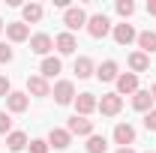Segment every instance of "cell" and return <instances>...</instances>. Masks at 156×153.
<instances>
[{"mask_svg": "<svg viewBox=\"0 0 156 153\" xmlns=\"http://www.w3.org/2000/svg\"><path fill=\"white\" fill-rule=\"evenodd\" d=\"M111 27H114L111 18H108L105 12H96V15H90V18H87V27H84V30H87L93 39H105L108 33H111Z\"/></svg>", "mask_w": 156, "mask_h": 153, "instance_id": "cell-1", "label": "cell"}, {"mask_svg": "<svg viewBox=\"0 0 156 153\" xmlns=\"http://www.w3.org/2000/svg\"><path fill=\"white\" fill-rule=\"evenodd\" d=\"M51 96H54V102H57V105H72L78 93H75V84H72L69 78H60L57 84L51 87Z\"/></svg>", "mask_w": 156, "mask_h": 153, "instance_id": "cell-2", "label": "cell"}, {"mask_svg": "<svg viewBox=\"0 0 156 153\" xmlns=\"http://www.w3.org/2000/svg\"><path fill=\"white\" fill-rule=\"evenodd\" d=\"M66 129H69V135L72 138H90L93 135V120L90 117H81V114H72L69 120H66Z\"/></svg>", "mask_w": 156, "mask_h": 153, "instance_id": "cell-3", "label": "cell"}, {"mask_svg": "<svg viewBox=\"0 0 156 153\" xmlns=\"http://www.w3.org/2000/svg\"><path fill=\"white\" fill-rule=\"evenodd\" d=\"M87 12L81 9V6H69L66 12H63V24H66V30L69 33H75V30H81V27H87Z\"/></svg>", "mask_w": 156, "mask_h": 153, "instance_id": "cell-4", "label": "cell"}, {"mask_svg": "<svg viewBox=\"0 0 156 153\" xmlns=\"http://www.w3.org/2000/svg\"><path fill=\"white\" fill-rule=\"evenodd\" d=\"M96 111H102V117H117L120 111H123V96L105 93L102 99H99V108H96Z\"/></svg>", "mask_w": 156, "mask_h": 153, "instance_id": "cell-5", "label": "cell"}, {"mask_svg": "<svg viewBox=\"0 0 156 153\" xmlns=\"http://www.w3.org/2000/svg\"><path fill=\"white\" fill-rule=\"evenodd\" d=\"M27 105H30V96L24 93V90H12V93L6 96V111L9 114H24Z\"/></svg>", "mask_w": 156, "mask_h": 153, "instance_id": "cell-6", "label": "cell"}, {"mask_svg": "<svg viewBox=\"0 0 156 153\" xmlns=\"http://www.w3.org/2000/svg\"><path fill=\"white\" fill-rule=\"evenodd\" d=\"M111 138H114V144H120V147H132L135 144V126L132 123H117Z\"/></svg>", "mask_w": 156, "mask_h": 153, "instance_id": "cell-7", "label": "cell"}, {"mask_svg": "<svg viewBox=\"0 0 156 153\" xmlns=\"http://www.w3.org/2000/svg\"><path fill=\"white\" fill-rule=\"evenodd\" d=\"M72 105H75V114H81V117H90V114H93V111L99 108V99H96L93 93H78Z\"/></svg>", "mask_w": 156, "mask_h": 153, "instance_id": "cell-8", "label": "cell"}, {"mask_svg": "<svg viewBox=\"0 0 156 153\" xmlns=\"http://www.w3.org/2000/svg\"><path fill=\"white\" fill-rule=\"evenodd\" d=\"M114 84H117V90H114L117 96H132L138 90V75L135 72H120Z\"/></svg>", "mask_w": 156, "mask_h": 153, "instance_id": "cell-9", "label": "cell"}, {"mask_svg": "<svg viewBox=\"0 0 156 153\" xmlns=\"http://www.w3.org/2000/svg\"><path fill=\"white\" fill-rule=\"evenodd\" d=\"M72 144V135L66 126H54L51 132H48V147H54V150H66Z\"/></svg>", "mask_w": 156, "mask_h": 153, "instance_id": "cell-10", "label": "cell"}, {"mask_svg": "<svg viewBox=\"0 0 156 153\" xmlns=\"http://www.w3.org/2000/svg\"><path fill=\"white\" fill-rule=\"evenodd\" d=\"M111 36H114L117 45H132V42L138 39V33H135V27H132V24H126V21H123V24H114V27H111Z\"/></svg>", "mask_w": 156, "mask_h": 153, "instance_id": "cell-11", "label": "cell"}, {"mask_svg": "<svg viewBox=\"0 0 156 153\" xmlns=\"http://www.w3.org/2000/svg\"><path fill=\"white\" fill-rule=\"evenodd\" d=\"M27 96L45 99V96H51V84H48L42 75H30V78H27Z\"/></svg>", "mask_w": 156, "mask_h": 153, "instance_id": "cell-12", "label": "cell"}, {"mask_svg": "<svg viewBox=\"0 0 156 153\" xmlns=\"http://www.w3.org/2000/svg\"><path fill=\"white\" fill-rule=\"evenodd\" d=\"M54 48V39L48 36V33H33L30 36V51L39 54V57H48V51Z\"/></svg>", "mask_w": 156, "mask_h": 153, "instance_id": "cell-13", "label": "cell"}, {"mask_svg": "<svg viewBox=\"0 0 156 153\" xmlns=\"http://www.w3.org/2000/svg\"><path fill=\"white\" fill-rule=\"evenodd\" d=\"M54 48H57V54H75V48H78L75 33H69V30L57 33V36H54Z\"/></svg>", "mask_w": 156, "mask_h": 153, "instance_id": "cell-14", "label": "cell"}, {"mask_svg": "<svg viewBox=\"0 0 156 153\" xmlns=\"http://www.w3.org/2000/svg\"><path fill=\"white\" fill-rule=\"evenodd\" d=\"M60 72H63V60H60V57H51V54L42 57V63H39V75L45 78V81H48V78H57Z\"/></svg>", "mask_w": 156, "mask_h": 153, "instance_id": "cell-15", "label": "cell"}, {"mask_svg": "<svg viewBox=\"0 0 156 153\" xmlns=\"http://www.w3.org/2000/svg\"><path fill=\"white\" fill-rule=\"evenodd\" d=\"M6 39L9 42H27L30 39V27L24 21H9L6 24Z\"/></svg>", "mask_w": 156, "mask_h": 153, "instance_id": "cell-16", "label": "cell"}, {"mask_svg": "<svg viewBox=\"0 0 156 153\" xmlns=\"http://www.w3.org/2000/svg\"><path fill=\"white\" fill-rule=\"evenodd\" d=\"M117 75H120V66H117V60H102L96 66V78L99 81H117Z\"/></svg>", "mask_w": 156, "mask_h": 153, "instance_id": "cell-17", "label": "cell"}, {"mask_svg": "<svg viewBox=\"0 0 156 153\" xmlns=\"http://www.w3.org/2000/svg\"><path fill=\"white\" fill-rule=\"evenodd\" d=\"M42 12H45V9H42V3H24V6H21V21L30 27V24L42 21Z\"/></svg>", "mask_w": 156, "mask_h": 153, "instance_id": "cell-18", "label": "cell"}, {"mask_svg": "<svg viewBox=\"0 0 156 153\" xmlns=\"http://www.w3.org/2000/svg\"><path fill=\"white\" fill-rule=\"evenodd\" d=\"M132 108L141 111V114H147V111L153 108V96H150V90H141V87H138L135 93H132Z\"/></svg>", "mask_w": 156, "mask_h": 153, "instance_id": "cell-19", "label": "cell"}, {"mask_svg": "<svg viewBox=\"0 0 156 153\" xmlns=\"http://www.w3.org/2000/svg\"><path fill=\"white\" fill-rule=\"evenodd\" d=\"M27 144H30V141H27V135L21 132V129H12V132L6 135V150L9 153H21Z\"/></svg>", "mask_w": 156, "mask_h": 153, "instance_id": "cell-20", "label": "cell"}, {"mask_svg": "<svg viewBox=\"0 0 156 153\" xmlns=\"http://www.w3.org/2000/svg\"><path fill=\"white\" fill-rule=\"evenodd\" d=\"M138 51H144L147 57L156 51V30H144V33H138Z\"/></svg>", "mask_w": 156, "mask_h": 153, "instance_id": "cell-21", "label": "cell"}, {"mask_svg": "<svg viewBox=\"0 0 156 153\" xmlns=\"http://www.w3.org/2000/svg\"><path fill=\"white\" fill-rule=\"evenodd\" d=\"M75 75H78V78H90V75H96V63H93V57L81 54V57L75 60Z\"/></svg>", "mask_w": 156, "mask_h": 153, "instance_id": "cell-22", "label": "cell"}, {"mask_svg": "<svg viewBox=\"0 0 156 153\" xmlns=\"http://www.w3.org/2000/svg\"><path fill=\"white\" fill-rule=\"evenodd\" d=\"M126 63H129V69H132L135 75H138V72H147V69H150V57H147L144 51H132Z\"/></svg>", "mask_w": 156, "mask_h": 153, "instance_id": "cell-23", "label": "cell"}, {"mask_svg": "<svg viewBox=\"0 0 156 153\" xmlns=\"http://www.w3.org/2000/svg\"><path fill=\"white\" fill-rule=\"evenodd\" d=\"M84 150L87 153H105L108 150V141H105V135H90V138H87V144H84Z\"/></svg>", "mask_w": 156, "mask_h": 153, "instance_id": "cell-24", "label": "cell"}, {"mask_svg": "<svg viewBox=\"0 0 156 153\" xmlns=\"http://www.w3.org/2000/svg\"><path fill=\"white\" fill-rule=\"evenodd\" d=\"M117 15H120V18H129V15H135V3H132V0H117Z\"/></svg>", "mask_w": 156, "mask_h": 153, "instance_id": "cell-25", "label": "cell"}, {"mask_svg": "<svg viewBox=\"0 0 156 153\" xmlns=\"http://www.w3.org/2000/svg\"><path fill=\"white\" fill-rule=\"evenodd\" d=\"M27 150L30 153H48V138H30V144H27Z\"/></svg>", "mask_w": 156, "mask_h": 153, "instance_id": "cell-26", "label": "cell"}, {"mask_svg": "<svg viewBox=\"0 0 156 153\" xmlns=\"http://www.w3.org/2000/svg\"><path fill=\"white\" fill-rule=\"evenodd\" d=\"M9 132H12V117H9V111H0V135Z\"/></svg>", "mask_w": 156, "mask_h": 153, "instance_id": "cell-27", "label": "cell"}, {"mask_svg": "<svg viewBox=\"0 0 156 153\" xmlns=\"http://www.w3.org/2000/svg\"><path fill=\"white\" fill-rule=\"evenodd\" d=\"M12 57H15V51H12L6 42H0V66H3V63H12Z\"/></svg>", "mask_w": 156, "mask_h": 153, "instance_id": "cell-28", "label": "cell"}, {"mask_svg": "<svg viewBox=\"0 0 156 153\" xmlns=\"http://www.w3.org/2000/svg\"><path fill=\"white\" fill-rule=\"evenodd\" d=\"M144 129H147V132H156V108H150V111L144 114Z\"/></svg>", "mask_w": 156, "mask_h": 153, "instance_id": "cell-29", "label": "cell"}, {"mask_svg": "<svg viewBox=\"0 0 156 153\" xmlns=\"http://www.w3.org/2000/svg\"><path fill=\"white\" fill-rule=\"evenodd\" d=\"M9 93H12V84H9V78L0 75V99H6Z\"/></svg>", "mask_w": 156, "mask_h": 153, "instance_id": "cell-30", "label": "cell"}, {"mask_svg": "<svg viewBox=\"0 0 156 153\" xmlns=\"http://www.w3.org/2000/svg\"><path fill=\"white\" fill-rule=\"evenodd\" d=\"M147 15H153V18H156V0H147Z\"/></svg>", "mask_w": 156, "mask_h": 153, "instance_id": "cell-31", "label": "cell"}, {"mask_svg": "<svg viewBox=\"0 0 156 153\" xmlns=\"http://www.w3.org/2000/svg\"><path fill=\"white\" fill-rule=\"evenodd\" d=\"M114 153H135V150H132V147H117Z\"/></svg>", "mask_w": 156, "mask_h": 153, "instance_id": "cell-32", "label": "cell"}, {"mask_svg": "<svg viewBox=\"0 0 156 153\" xmlns=\"http://www.w3.org/2000/svg\"><path fill=\"white\" fill-rule=\"evenodd\" d=\"M150 96H153V102H156V84H153V87H150Z\"/></svg>", "mask_w": 156, "mask_h": 153, "instance_id": "cell-33", "label": "cell"}, {"mask_svg": "<svg viewBox=\"0 0 156 153\" xmlns=\"http://www.w3.org/2000/svg\"><path fill=\"white\" fill-rule=\"evenodd\" d=\"M3 30H6V24H3V18H0V33H3Z\"/></svg>", "mask_w": 156, "mask_h": 153, "instance_id": "cell-34", "label": "cell"}, {"mask_svg": "<svg viewBox=\"0 0 156 153\" xmlns=\"http://www.w3.org/2000/svg\"><path fill=\"white\" fill-rule=\"evenodd\" d=\"M147 153H156V150H147Z\"/></svg>", "mask_w": 156, "mask_h": 153, "instance_id": "cell-35", "label": "cell"}]
</instances>
